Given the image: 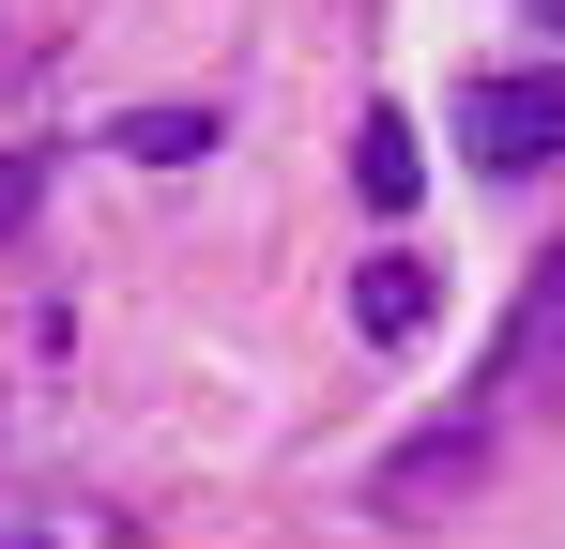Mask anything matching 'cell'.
<instances>
[{
  "label": "cell",
  "instance_id": "3957f363",
  "mask_svg": "<svg viewBox=\"0 0 565 549\" xmlns=\"http://www.w3.org/2000/svg\"><path fill=\"white\" fill-rule=\"evenodd\" d=\"M535 381H565V260H535V305L504 321V366H489V397H535Z\"/></svg>",
  "mask_w": 565,
  "mask_h": 549
},
{
  "label": "cell",
  "instance_id": "277c9868",
  "mask_svg": "<svg viewBox=\"0 0 565 549\" xmlns=\"http://www.w3.org/2000/svg\"><path fill=\"white\" fill-rule=\"evenodd\" d=\"M352 321H367L382 352H413V336L444 321V274H428V260H367V274H352Z\"/></svg>",
  "mask_w": 565,
  "mask_h": 549
},
{
  "label": "cell",
  "instance_id": "5b68a950",
  "mask_svg": "<svg viewBox=\"0 0 565 549\" xmlns=\"http://www.w3.org/2000/svg\"><path fill=\"white\" fill-rule=\"evenodd\" d=\"M352 198H367V214H413V198H428V153H413L397 107H367V138H352Z\"/></svg>",
  "mask_w": 565,
  "mask_h": 549
},
{
  "label": "cell",
  "instance_id": "6da1fadb",
  "mask_svg": "<svg viewBox=\"0 0 565 549\" xmlns=\"http://www.w3.org/2000/svg\"><path fill=\"white\" fill-rule=\"evenodd\" d=\"M459 153H473V169H504V183L551 169V153H565V77H551V62H535V77H473Z\"/></svg>",
  "mask_w": 565,
  "mask_h": 549
},
{
  "label": "cell",
  "instance_id": "7a4b0ae2",
  "mask_svg": "<svg viewBox=\"0 0 565 549\" xmlns=\"http://www.w3.org/2000/svg\"><path fill=\"white\" fill-rule=\"evenodd\" d=\"M473 458H489V412H444L413 458H382V473H367V504H382V519H428V504H459V488H473Z\"/></svg>",
  "mask_w": 565,
  "mask_h": 549
},
{
  "label": "cell",
  "instance_id": "52a82bcc",
  "mask_svg": "<svg viewBox=\"0 0 565 549\" xmlns=\"http://www.w3.org/2000/svg\"><path fill=\"white\" fill-rule=\"evenodd\" d=\"M31 198H46V169H31V153H0V245L31 229Z\"/></svg>",
  "mask_w": 565,
  "mask_h": 549
},
{
  "label": "cell",
  "instance_id": "8992f818",
  "mask_svg": "<svg viewBox=\"0 0 565 549\" xmlns=\"http://www.w3.org/2000/svg\"><path fill=\"white\" fill-rule=\"evenodd\" d=\"M107 138H122V153H138V169H153V153H169V169H184V153H214V107H122V122H107Z\"/></svg>",
  "mask_w": 565,
  "mask_h": 549
}]
</instances>
